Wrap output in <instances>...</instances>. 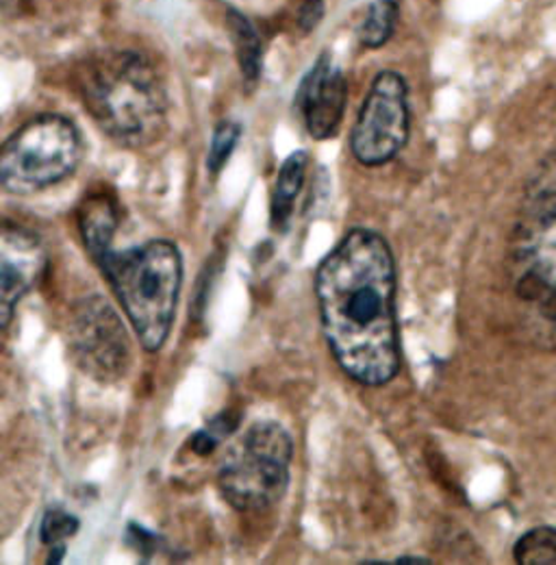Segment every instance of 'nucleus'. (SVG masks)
<instances>
[{"mask_svg":"<svg viewBox=\"0 0 556 565\" xmlns=\"http://www.w3.org/2000/svg\"><path fill=\"white\" fill-rule=\"evenodd\" d=\"M396 294L392 246L370 228L348 231L316 270L327 344L348 376L365 387L387 385L403 365Z\"/></svg>","mask_w":556,"mask_h":565,"instance_id":"nucleus-1","label":"nucleus"},{"mask_svg":"<svg viewBox=\"0 0 556 565\" xmlns=\"http://www.w3.org/2000/svg\"><path fill=\"white\" fill-rule=\"evenodd\" d=\"M504 273L513 313L531 347L556 351V150L531 174L515 215Z\"/></svg>","mask_w":556,"mask_h":565,"instance_id":"nucleus-2","label":"nucleus"},{"mask_svg":"<svg viewBox=\"0 0 556 565\" xmlns=\"http://www.w3.org/2000/svg\"><path fill=\"white\" fill-rule=\"evenodd\" d=\"M81 98L98 129L127 148L159 140L170 96L163 74L138 51H105L81 72Z\"/></svg>","mask_w":556,"mask_h":565,"instance_id":"nucleus-3","label":"nucleus"},{"mask_svg":"<svg viewBox=\"0 0 556 565\" xmlns=\"http://www.w3.org/2000/svg\"><path fill=\"white\" fill-rule=\"evenodd\" d=\"M98 266L116 291L143 351L159 353L170 338L183 285L179 246L170 239H150L127 250H109Z\"/></svg>","mask_w":556,"mask_h":565,"instance_id":"nucleus-4","label":"nucleus"},{"mask_svg":"<svg viewBox=\"0 0 556 565\" xmlns=\"http://www.w3.org/2000/svg\"><path fill=\"white\" fill-rule=\"evenodd\" d=\"M293 439L272 420L253 424L239 446L222 461L217 488L242 513H266L287 494Z\"/></svg>","mask_w":556,"mask_h":565,"instance_id":"nucleus-5","label":"nucleus"},{"mask_svg":"<svg viewBox=\"0 0 556 565\" xmlns=\"http://www.w3.org/2000/svg\"><path fill=\"white\" fill-rule=\"evenodd\" d=\"M83 157L76 125L57 114L24 122L0 150V185L9 194L29 196L74 174Z\"/></svg>","mask_w":556,"mask_h":565,"instance_id":"nucleus-6","label":"nucleus"},{"mask_svg":"<svg viewBox=\"0 0 556 565\" xmlns=\"http://www.w3.org/2000/svg\"><path fill=\"white\" fill-rule=\"evenodd\" d=\"M411 134L409 85L396 71L378 72L359 109L350 134V150L365 168L394 161Z\"/></svg>","mask_w":556,"mask_h":565,"instance_id":"nucleus-7","label":"nucleus"},{"mask_svg":"<svg viewBox=\"0 0 556 565\" xmlns=\"http://www.w3.org/2000/svg\"><path fill=\"white\" fill-rule=\"evenodd\" d=\"M70 354L98 383H116L131 367V340L114 305L100 294L83 298L70 316Z\"/></svg>","mask_w":556,"mask_h":565,"instance_id":"nucleus-8","label":"nucleus"},{"mask_svg":"<svg viewBox=\"0 0 556 565\" xmlns=\"http://www.w3.org/2000/svg\"><path fill=\"white\" fill-rule=\"evenodd\" d=\"M346 74L333 64L329 53H322L293 96V107L302 116L307 134L318 141L335 138L346 114Z\"/></svg>","mask_w":556,"mask_h":565,"instance_id":"nucleus-9","label":"nucleus"},{"mask_svg":"<svg viewBox=\"0 0 556 565\" xmlns=\"http://www.w3.org/2000/svg\"><path fill=\"white\" fill-rule=\"evenodd\" d=\"M49 257L40 237L13 222H4L0 237V324L9 329L18 302L42 281Z\"/></svg>","mask_w":556,"mask_h":565,"instance_id":"nucleus-10","label":"nucleus"},{"mask_svg":"<svg viewBox=\"0 0 556 565\" xmlns=\"http://www.w3.org/2000/svg\"><path fill=\"white\" fill-rule=\"evenodd\" d=\"M78 228L85 242L87 253L98 264L111 248L118 233V212L116 205L105 196H89L78 212Z\"/></svg>","mask_w":556,"mask_h":565,"instance_id":"nucleus-11","label":"nucleus"},{"mask_svg":"<svg viewBox=\"0 0 556 565\" xmlns=\"http://www.w3.org/2000/svg\"><path fill=\"white\" fill-rule=\"evenodd\" d=\"M307 170H309L307 150L291 152L278 168L272 201H270V224L278 233L287 231V226L291 222L296 199L300 196L304 181H307Z\"/></svg>","mask_w":556,"mask_h":565,"instance_id":"nucleus-12","label":"nucleus"},{"mask_svg":"<svg viewBox=\"0 0 556 565\" xmlns=\"http://www.w3.org/2000/svg\"><path fill=\"white\" fill-rule=\"evenodd\" d=\"M228 31L233 35L237 64L242 72V81L248 89H255L264 74V42L257 26L237 9H228Z\"/></svg>","mask_w":556,"mask_h":565,"instance_id":"nucleus-13","label":"nucleus"},{"mask_svg":"<svg viewBox=\"0 0 556 565\" xmlns=\"http://www.w3.org/2000/svg\"><path fill=\"white\" fill-rule=\"evenodd\" d=\"M400 7L396 0H374L356 24V40L367 51L383 49L396 33Z\"/></svg>","mask_w":556,"mask_h":565,"instance_id":"nucleus-14","label":"nucleus"},{"mask_svg":"<svg viewBox=\"0 0 556 565\" xmlns=\"http://www.w3.org/2000/svg\"><path fill=\"white\" fill-rule=\"evenodd\" d=\"M513 557L520 565H555V526H537L524 533L513 546Z\"/></svg>","mask_w":556,"mask_h":565,"instance_id":"nucleus-15","label":"nucleus"},{"mask_svg":"<svg viewBox=\"0 0 556 565\" xmlns=\"http://www.w3.org/2000/svg\"><path fill=\"white\" fill-rule=\"evenodd\" d=\"M242 138V125L233 120H222L211 136L207 154V170L211 174H220L228 159L233 157Z\"/></svg>","mask_w":556,"mask_h":565,"instance_id":"nucleus-16","label":"nucleus"},{"mask_svg":"<svg viewBox=\"0 0 556 565\" xmlns=\"http://www.w3.org/2000/svg\"><path fill=\"white\" fill-rule=\"evenodd\" d=\"M78 518L74 513H70L62 507H53L44 513L42 524H40V540L46 546L53 544H64L70 537H74L78 533Z\"/></svg>","mask_w":556,"mask_h":565,"instance_id":"nucleus-17","label":"nucleus"},{"mask_svg":"<svg viewBox=\"0 0 556 565\" xmlns=\"http://www.w3.org/2000/svg\"><path fill=\"white\" fill-rule=\"evenodd\" d=\"M324 18V0H304L298 9V26L302 33H311Z\"/></svg>","mask_w":556,"mask_h":565,"instance_id":"nucleus-18","label":"nucleus"},{"mask_svg":"<svg viewBox=\"0 0 556 565\" xmlns=\"http://www.w3.org/2000/svg\"><path fill=\"white\" fill-rule=\"evenodd\" d=\"M127 540H129V544L136 546V551H138L139 555H143V557H150L154 553V548L159 546V540L152 533H148L143 526H138V524L129 526Z\"/></svg>","mask_w":556,"mask_h":565,"instance_id":"nucleus-19","label":"nucleus"},{"mask_svg":"<svg viewBox=\"0 0 556 565\" xmlns=\"http://www.w3.org/2000/svg\"><path fill=\"white\" fill-rule=\"evenodd\" d=\"M66 542L64 544H53L51 546V551H49V559H46V564H62L64 559H66Z\"/></svg>","mask_w":556,"mask_h":565,"instance_id":"nucleus-20","label":"nucleus"},{"mask_svg":"<svg viewBox=\"0 0 556 565\" xmlns=\"http://www.w3.org/2000/svg\"><path fill=\"white\" fill-rule=\"evenodd\" d=\"M394 564L428 565L430 564V559H426V557H417V555H405V557H398Z\"/></svg>","mask_w":556,"mask_h":565,"instance_id":"nucleus-21","label":"nucleus"}]
</instances>
